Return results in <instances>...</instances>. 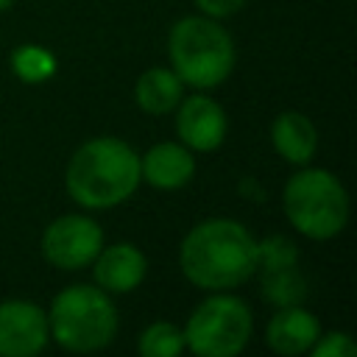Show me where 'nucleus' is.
Returning a JSON list of instances; mask_svg holds the SVG:
<instances>
[{
  "mask_svg": "<svg viewBox=\"0 0 357 357\" xmlns=\"http://www.w3.org/2000/svg\"><path fill=\"white\" fill-rule=\"evenodd\" d=\"M271 142L276 153L290 165H310L318 148V131L304 112H279L271 126Z\"/></svg>",
  "mask_w": 357,
  "mask_h": 357,
  "instance_id": "obj_13",
  "label": "nucleus"
},
{
  "mask_svg": "<svg viewBox=\"0 0 357 357\" xmlns=\"http://www.w3.org/2000/svg\"><path fill=\"white\" fill-rule=\"evenodd\" d=\"M148 273V259L134 243H112L92 259V276L109 296H126L142 284Z\"/></svg>",
  "mask_w": 357,
  "mask_h": 357,
  "instance_id": "obj_10",
  "label": "nucleus"
},
{
  "mask_svg": "<svg viewBox=\"0 0 357 357\" xmlns=\"http://www.w3.org/2000/svg\"><path fill=\"white\" fill-rule=\"evenodd\" d=\"M184 98V84L170 67H151L137 78L134 100L145 114H170Z\"/></svg>",
  "mask_w": 357,
  "mask_h": 357,
  "instance_id": "obj_14",
  "label": "nucleus"
},
{
  "mask_svg": "<svg viewBox=\"0 0 357 357\" xmlns=\"http://www.w3.org/2000/svg\"><path fill=\"white\" fill-rule=\"evenodd\" d=\"M50 340L47 312L28 298L0 304V357H36Z\"/></svg>",
  "mask_w": 357,
  "mask_h": 357,
  "instance_id": "obj_8",
  "label": "nucleus"
},
{
  "mask_svg": "<svg viewBox=\"0 0 357 357\" xmlns=\"http://www.w3.org/2000/svg\"><path fill=\"white\" fill-rule=\"evenodd\" d=\"M298 265V248L284 234H271L265 240H257V271H276Z\"/></svg>",
  "mask_w": 357,
  "mask_h": 357,
  "instance_id": "obj_18",
  "label": "nucleus"
},
{
  "mask_svg": "<svg viewBox=\"0 0 357 357\" xmlns=\"http://www.w3.org/2000/svg\"><path fill=\"white\" fill-rule=\"evenodd\" d=\"M14 6V0H0V11H6V8H11Z\"/></svg>",
  "mask_w": 357,
  "mask_h": 357,
  "instance_id": "obj_21",
  "label": "nucleus"
},
{
  "mask_svg": "<svg viewBox=\"0 0 357 357\" xmlns=\"http://www.w3.org/2000/svg\"><path fill=\"white\" fill-rule=\"evenodd\" d=\"M195 176V153L181 142H156L139 156V178L153 190H181Z\"/></svg>",
  "mask_w": 357,
  "mask_h": 357,
  "instance_id": "obj_11",
  "label": "nucleus"
},
{
  "mask_svg": "<svg viewBox=\"0 0 357 357\" xmlns=\"http://www.w3.org/2000/svg\"><path fill=\"white\" fill-rule=\"evenodd\" d=\"M176 109V134L181 145H187L192 153H209L223 145L229 120L215 98L195 92L190 98H181Z\"/></svg>",
  "mask_w": 357,
  "mask_h": 357,
  "instance_id": "obj_9",
  "label": "nucleus"
},
{
  "mask_svg": "<svg viewBox=\"0 0 357 357\" xmlns=\"http://www.w3.org/2000/svg\"><path fill=\"white\" fill-rule=\"evenodd\" d=\"M312 357H354L357 343L351 340L349 332H321L315 343L310 346Z\"/></svg>",
  "mask_w": 357,
  "mask_h": 357,
  "instance_id": "obj_19",
  "label": "nucleus"
},
{
  "mask_svg": "<svg viewBox=\"0 0 357 357\" xmlns=\"http://www.w3.org/2000/svg\"><path fill=\"white\" fill-rule=\"evenodd\" d=\"M318 335H321V321L310 310H304L301 304L276 307V312L271 315V321L265 326L268 349L282 354V357L307 354Z\"/></svg>",
  "mask_w": 357,
  "mask_h": 357,
  "instance_id": "obj_12",
  "label": "nucleus"
},
{
  "mask_svg": "<svg viewBox=\"0 0 357 357\" xmlns=\"http://www.w3.org/2000/svg\"><path fill=\"white\" fill-rule=\"evenodd\" d=\"M262 273V298L273 307H293L304 304L307 298V279L301 276L298 265L276 268V271H259Z\"/></svg>",
  "mask_w": 357,
  "mask_h": 357,
  "instance_id": "obj_15",
  "label": "nucleus"
},
{
  "mask_svg": "<svg viewBox=\"0 0 357 357\" xmlns=\"http://www.w3.org/2000/svg\"><path fill=\"white\" fill-rule=\"evenodd\" d=\"M142 184L139 153L120 137H92L67 162V195L84 209H112Z\"/></svg>",
  "mask_w": 357,
  "mask_h": 357,
  "instance_id": "obj_2",
  "label": "nucleus"
},
{
  "mask_svg": "<svg viewBox=\"0 0 357 357\" xmlns=\"http://www.w3.org/2000/svg\"><path fill=\"white\" fill-rule=\"evenodd\" d=\"M167 56L170 70L192 89L220 86L237 61L231 33L206 14H190L173 22L167 33Z\"/></svg>",
  "mask_w": 357,
  "mask_h": 357,
  "instance_id": "obj_3",
  "label": "nucleus"
},
{
  "mask_svg": "<svg viewBox=\"0 0 357 357\" xmlns=\"http://www.w3.org/2000/svg\"><path fill=\"white\" fill-rule=\"evenodd\" d=\"M142 357H178L184 346V329L170 321H153L142 329L137 343Z\"/></svg>",
  "mask_w": 357,
  "mask_h": 357,
  "instance_id": "obj_17",
  "label": "nucleus"
},
{
  "mask_svg": "<svg viewBox=\"0 0 357 357\" xmlns=\"http://www.w3.org/2000/svg\"><path fill=\"white\" fill-rule=\"evenodd\" d=\"M184 346L198 357H237L254 332L251 307L226 290L209 293L187 318Z\"/></svg>",
  "mask_w": 357,
  "mask_h": 357,
  "instance_id": "obj_6",
  "label": "nucleus"
},
{
  "mask_svg": "<svg viewBox=\"0 0 357 357\" xmlns=\"http://www.w3.org/2000/svg\"><path fill=\"white\" fill-rule=\"evenodd\" d=\"M178 268L201 290H234L257 273V237L234 218H206L184 234Z\"/></svg>",
  "mask_w": 357,
  "mask_h": 357,
  "instance_id": "obj_1",
  "label": "nucleus"
},
{
  "mask_svg": "<svg viewBox=\"0 0 357 357\" xmlns=\"http://www.w3.org/2000/svg\"><path fill=\"white\" fill-rule=\"evenodd\" d=\"M103 248V229L89 215H59L42 231V257L56 271H84Z\"/></svg>",
  "mask_w": 357,
  "mask_h": 357,
  "instance_id": "obj_7",
  "label": "nucleus"
},
{
  "mask_svg": "<svg viewBox=\"0 0 357 357\" xmlns=\"http://www.w3.org/2000/svg\"><path fill=\"white\" fill-rule=\"evenodd\" d=\"M192 3L198 6L201 14L215 17V20L231 17V14H237V11L245 6V0H192Z\"/></svg>",
  "mask_w": 357,
  "mask_h": 357,
  "instance_id": "obj_20",
  "label": "nucleus"
},
{
  "mask_svg": "<svg viewBox=\"0 0 357 357\" xmlns=\"http://www.w3.org/2000/svg\"><path fill=\"white\" fill-rule=\"evenodd\" d=\"M117 307L98 284H70L59 290L47 310L50 337L75 354L106 349L117 335Z\"/></svg>",
  "mask_w": 357,
  "mask_h": 357,
  "instance_id": "obj_4",
  "label": "nucleus"
},
{
  "mask_svg": "<svg viewBox=\"0 0 357 357\" xmlns=\"http://www.w3.org/2000/svg\"><path fill=\"white\" fill-rule=\"evenodd\" d=\"M11 73L25 84H42L56 73V56L39 45H20L11 50Z\"/></svg>",
  "mask_w": 357,
  "mask_h": 357,
  "instance_id": "obj_16",
  "label": "nucleus"
},
{
  "mask_svg": "<svg viewBox=\"0 0 357 357\" xmlns=\"http://www.w3.org/2000/svg\"><path fill=\"white\" fill-rule=\"evenodd\" d=\"M282 209L298 234L332 240L349 223V192L332 170L301 165L282 190Z\"/></svg>",
  "mask_w": 357,
  "mask_h": 357,
  "instance_id": "obj_5",
  "label": "nucleus"
}]
</instances>
